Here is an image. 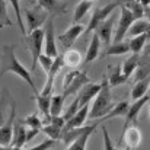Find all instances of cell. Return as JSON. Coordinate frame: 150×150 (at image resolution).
I'll return each mask as SVG.
<instances>
[{
	"instance_id": "1",
	"label": "cell",
	"mask_w": 150,
	"mask_h": 150,
	"mask_svg": "<svg viewBox=\"0 0 150 150\" xmlns=\"http://www.w3.org/2000/svg\"><path fill=\"white\" fill-rule=\"evenodd\" d=\"M15 44H6L1 48V58H0V76L6 74V73H13L18 77H21L32 91L34 93H38L37 86L34 83V79L29 73V70H26V67L18 60L16 54H15Z\"/></svg>"
},
{
	"instance_id": "2",
	"label": "cell",
	"mask_w": 150,
	"mask_h": 150,
	"mask_svg": "<svg viewBox=\"0 0 150 150\" xmlns=\"http://www.w3.org/2000/svg\"><path fill=\"white\" fill-rule=\"evenodd\" d=\"M112 108H114V102H112V95H111V85L108 82V77H103L99 93L92 100L91 111H89V120L103 118Z\"/></svg>"
},
{
	"instance_id": "3",
	"label": "cell",
	"mask_w": 150,
	"mask_h": 150,
	"mask_svg": "<svg viewBox=\"0 0 150 150\" xmlns=\"http://www.w3.org/2000/svg\"><path fill=\"white\" fill-rule=\"evenodd\" d=\"M91 79L88 77L86 71H80V70H71L69 71L64 79H63V95L66 98L77 95L80 92V89L89 83Z\"/></svg>"
},
{
	"instance_id": "4",
	"label": "cell",
	"mask_w": 150,
	"mask_h": 150,
	"mask_svg": "<svg viewBox=\"0 0 150 150\" xmlns=\"http://www.w3.org/2000/svg\"><path fill=\"white\" fill-rule=\"evenodd\" d=\"M25 44L31 52V58H32L31 70L34 71L38 66V58L42 54V48H44V29L38 28L32 32H28V35L25 38Z\"/></svg>"
},
{
	"instance_id": "5",
	"label": "cell",
	"mask_w": 150,
	"mask_h": 150,
	"mask_svg": "<svg viewBox=\"0 0 150 150\" xmlns=\"http://www.w3.org/2000/svg\"><path fill=\"white\" fill-rule=\"evenodd\" d=\"M137 18L134 16V13L124 6L122 3H120V15H118V25H117V31L114 32V40L112 42H121L124 41V38L127 37V32L130 29V26L134 23Z\"/></svg>"
},
{
	"instance_id": "6",
	"label": "cell",
	"mask_w": 150,
	"mask_h": 150,
	"mask_svg": "<svg viewBox=\"0 0 150 150\" xmlns=\"http://www.w3.org/2000/svg\"><path fill=\"white\" fill-rule=\"evenodd\" d=\"M117 7H120V1H118V0H117V1H112V3H108V4H105V6H100V7H95L93 12H92V15H91L89 23H88V26L85 28V34L95 32L96 28L99 26L108 16H111V15L115 12Z\"/></svg>"
},
{
	"instance_id": "7",
	"label": "cell",
	"mask_w": 150,
	"mask_h": 150,
	"mask_svg": "<svg viewBox=\"0 0 150 150\" xmlns=\"http://www.w3.org/2000/svg\"><path fill=\"white\" fill-rule=\"evenodd\" d=\"M51 16L48 10H45L44 7H41L40 4L35 7H29L25 9V21H26V34L32 32L38 28H41Z\"/></svg>"
},
{
	"instance_id": "8",
	"label": "cell",
	"mask_w": 150,
	"mask_h": 150,
	"mask_svg": "<svg viewBox=\"0 0 150 150\" xmlns=\"http://www.w3.org/2000/svg\"><path fill=\"white\" fill-rule=\"evenodd\" d=\"M85 32V26L82 23H73L70 25L63 34L58 35V42L61 45L63 50H70L73 47V44L77 41V38Z\"/></svg>"
},
{
	"instance_id": "9",
	"label": "cell",
	"mask_w": 150,
	"mask_h": 150,
	"mask_svg": "<svg viewBox=\"0 0 150 150\" xmlns=\"http://www.w3.org/2000/svg\"><path fill=\"white\" fill-rule=\"evenodd\" d=\"M44 52L50 57H57L58 55V48L55 44V34H54V19L52 15L48 18V21L45 22V28H44Z\"/></svg>"
},
{
	"instance_id": "10",
	"label": "cell",
	"mask_w": 150,
	"mask_h": 150,
	"mask_svg": "<svg viewBox=\"0 0 150 150\" xmlns=\"http://www.w3.org/2000/svg\"><path fill=\"white\" fill-rule=\"evenodd\" d=\"M15 112H16V103L12 100L10 103V114L7 121L0 127V146H10L13 140V124H15Z\"/></svg>"
},
{
	"instance_id": "11",
	"label": "cell",
	"mask_w": 150,
	"mask_h": 150,
	"mask_svg": "<svg viewBox=\"0 0 150 150\" xmlns=\"http://www.w3.org/2000/svg\"><path fill=\"white\" fill-rule=\"evenodd\" d=\"M115 19H118V16L115 13H112L111 16H108L99 26L96 28V34L99 37L100 42L105 44L106 47L109 44H112V40H114V23H115Z\"/></svg>"
},
{
	"instance_id": "12",
	"label": "cell",
	"mask_w": 150,
	"mask_h": 150,
	"mask_svg": "<svg viewBox=\"0 0 150 150\" xmlns=\"http://www.w3.org/2000/svg\"><path fill=\"white\" fill-rule=\"evenodd\" d=\"M149 100H150V98L147 96V95H144L143 98L133 100V102L130 103L128 112H127V115L124 117V118H125V121H124V128H122V130H125V128H127V127H130V125H136L137 118H139V115H140V112H142L143 106H144Z\"/></svg>"
},
{
	"instance_id": "13",
	"label": "cell",
	"mask_w": 150,
	"mask_h": 150,
	"mask_svg": "<svg viewBox=\"0 0 150 150\" xmlns=\"http://www.w3.org/2000/svg\"><path fill=\"white\" fill-rule=\"evenodd\" d=\"M98 125H99V124H98L96 121H95V122H91V124H85L82 134H80L76 140H73V142L67 146L66 150H86L88 142H89L91 136L93 134V131L96 130Z\"/></svg>"
},
{
	"instance_id": "14",
	"label": "cell",
	"mask_w": 150,
	"mask_h": 150,
	"mask_svg": "<svg viewBox=\"0 0 150 150\" xmlns=\"http://www.w3.org/2000/svg\"><path fill=\"white\" fill-rule=\"evenodd\" d=\"M122 142H125V144L131 149L139 147L140 143H142V131L139 130V127L137 125H130L125 130H122V136L118 140V146Z\"/></svg>"
},
{
	"instance_id": "15",
	"label": "cell",
	"mask_w": 150,
	"mask_h": 150,
	"mask_svg": "<svg viewBox=\"0 0 150 150\" xmlns=\"http://www.w3.org/2000/svg\"><path fill=\"white\" fill-rule=\"evenodd\" d=\"M89 111H91V105H89V103L80 106L79 111H77V112H76V114H74L67 122H66V127L63 128V133L67 131V130H71V128H77V127L85 125L86 120L89 118Z\"/></svg>"
},
{
	"instance_id": "16",
	"label": "cell",
	"mask_w": 150,
	"mask_h": 150,
	"mask_svg": "<svg viewBox=\"0 0 150 150\" xmlns=\"http://www.w3.org/2000/svg\"><path fill=\"white\" fill-rule=\"evenodd\" d=\"M100 88H102V82L100 83H91V82L86 83L80 89V92L77 93V96L80 99V106H83L86 103H91L92 100L95 99V96L99 93Z\"/></svg>"
},
{
	"instance_id": "17",
	"label": "cell",
	"mask_w": 150,
	"mask_h": 150,
	"mask_svg": "<svg viewBox=\"0 0 150 150\" xmlns=\"http://www.w3.org/2000/svg\"><path fill=\"white\" fill-rule=\"evenodd\" d=\"M100 45H102V42H100L98 34L93 32V35H92V38H91V42H89V47H88L86 54H85V60H83L85 64H89V63L95 61V60L99 57Z\"/></svg>"
},
{
	"instance_id": "18",
	"label": "cell",
	"mask_w": 150,
	"mask_h": 150,
	"mask_svg": "<svg viewBox=\"0 0 150 150\" xmlns=\"http://www.w3.org/2000/svg\"><path fill=\"white\" fill-rule=\"evenodd\" d=\"M150 34V22L147 18H140V19H136L134 23L130 26L128 32H127V37L128 38H133V37H137V35H142V34Z\"/></svg>"
},
{
	"instance_id": "19",
	"label": "cell",
	"mask_w": 150,
	"mask_h": 150,
	"mask_svg": "<svg viewBox=\"0 0 150 150\" xmlns=\"http://www.w3.org/2000/svg\"><path fill=\"white\" fill-rule=\"evenodd\" d=\"M128 108H130V103H128L127 100H121V102L115 103L114 108H112L103 118L96 120V122L99 124V122H103V121H106V120H112V118H118V117H125L127 112H128Z\"/></svg>"
},
{
	"instance_id": "20",
	"label": "cell",
	"mask_w": 150,
	"mask_h": 150,
	"mask_svg": "<svg viewBox=\"0 0 150 150\" xmlns=\"http://www.w3.org/2000/svg\"><path fill=\"white\" fill-rule=\"evenodd\" d=\"M150 88V79L149 77H143V79H139L136 82V85L133 86L131 92H130V96H131V100L140 99L146 95L147 89Z\"/></svg>"
},
{
	"instance_id": "21",
	"label": "cell",
	"mask_w": 150,
	"mask_h": 150,
	"mask_svg": "<svg viewBox=\"0 0 150 150\" xmlns=\"http://www.w3.org/2000/svg\"><path fill=\"white\" fill-rule=\"evenodd\" d=\"M26 125L23 122H19L15 125V130H13V140H12V146L15 147H23L28 140H26Z\"/></svg>"
},
{
	"instance_id": "22",
	"label": "cell",
	"mask_w": 150,
	"mask_h": 150,
	"mask_svg": "<svg viewBox=\"0 0 150 150\" xmlns=\"http://www.w3.org/2000/svg\"><path fill=\"white\" fill-rule=\"evenodd\" d=\"M51 96L52 95H41V93H35L34 99L37 100V105H38V109L41 111V114L44 115L45 121L48 122L51 118V112H50V105H51Z\"/></svg>"
},
{
	"instance_id": "23",
	"label": "cell",
	"mask_w": 150,
	"mask_h": 150,
	"mask_svg": "<svg viewBox=\"0 0 150 150\" xmlns=\"http://www.w3.org/2000/svg\"><path fill=\"white\" fill-rule=\"evenodd\" d=\"M130 52V44L125 41L121 42H112L109 44L105 50H103V55L102 57H108V55H124Z\"/></svg>"
},
{
	"instance_id": "24",
	"label": "cell",
	"mask_w": 150,
	"mask_h": 150,
	"mask_svg": "<svg viewBox=\"0 0 150 150\" xmlns=\"http://www.w3.org/2000/svg\"><path fill=\"white\" fill-rule=\"evenodd\" d=\"M128 80V77L122 73V67L117 66V67H112L109 70V74H108V82L111 85V88H115V86H120V85H124L125 82Z\"/></svg>"
},
{
	"instance_id": "25",
	"label": "cell",
	"mask_w": 150,
	"mask_h": 150,
	"mask_svg": "<svg viewBox=\"0 0 150 150\" xmlns=\"http://www.w3.org/2000/svg\"><path fill=\"white\" fill-rule=\"evenodd\" d=\"M91 7H93V1L91 0H80L74 9V13H73V22L76 23H80V21L86 16V13L91 10Z\"/></svg>"
},
{
	"instance_id": "26",
	"label": "cell",
	"mask_w": 150,
	"mask_h": 150,
	"mask_svg": "<svg viewBox=\"0 0 150 150\" xmlns=\"http://www.w3.org/2000/svg\"><path fill=\"white\" fill-rule=\"evenodd\" d=\"M139 66H140V54H131L125 61H124V64L121 66L122 67V73L127 76V77H130L137 69H139Z\"/></svg>"
},
{
	"instance_id": "27",
	"label": "cell",
	"mask_w": 150,
	"mask_h": 150,
	"mask_svg": "<svg viewBox=\"0 0 150 150\" xmlns=\"http://www.w3.org/2000/svg\"><path fill=\"white\" fill-rule=\"evenodd\" d=\"M63 58H64V66L71 67V69L77 67V66L83 61L82 54H80L77 50H71V48H70V50H67L64 54H63Z\"/></svg>"
},
{
	"instance_id": "28",
	"label": "cell",
	"mask_w": 150,
	"mask_h": 150,
	"mask_svg": "<svg viewBox=\"0 0 150 150\" xmlns=\"http://www.w3.org/2000/svg\"><path fill=\"white\" fill-rule=\"evenodd\" d=\"M149 35L150 34L147 32V34H142V35H137V37L130 38V41H128V44H130V51L134 52V54H140V52L143 51V48H144L146 42H147Z\"/></svg>"
},
{
	"instance_id": "29",
	"label": "cell",
	"mask_w": 150,
	"mask_h": 150,
	"mask_svg": "<svg viewBox=\"0 0 150 150\" xmlns=\"http://www.w3.org/2000/svg\"><path fill=\"white\" fill-rule=\"evenodd\" d=\"M38 4L41 7H44L45 10H48L52 16L57 15V13H64L66 12V4H61L57 0H38Z\"/></svg>"
},
{
	"instance_id": "30",
	"label": "cell",
	"mask_w": 150,
	"mask_h": 150,
	"mask_svg": "<svg viewBox=\"0 0 150 150\" xmlns=\"http://www.w3.org/2000/svg\"><path fill=\"white\" fill-rule=\"evenodd\" d=\"M64 99H66V96H64L63 93H61V95H52V96H51V105H50L51 117H52V115H61Z\"/></svg>"
},
{
	"instance_id": "31",
	"label": "cell",
	"mask_w": 150,
	"mask_h": 150,
	"mask_svg": "<svg viewBox=\"0 0 150 150\" xmlns=\"http://www.w3.org/2000/svg\"><path fill=\"white\" fill-rule=\"evenodd\" d=\"M42 133L45 136H48V139H52L55 142L61 140V137H63V128L61 127H57V125H54L51 122H48L47 125L42 127Z\"/></svg>"
},
{
	"instance_id": "32",
	"label": "cell",
	"mask_w": 150,
	"mask_h": 150,
	"mask_svg": "<svg viewBox=\"0 0 150 150\" xmlns=\"http://www.w3.org/2000/svg\"><path fill=\"white\" fill-rule=\"evenodd\" d=\"M10 4L13 6V10H15V15H16V22L21 28V32L23 35H26V25L23 22V18H22V10H21V0H9Z\"/></svg>"
},
{
	"instance_id": "33",
	"label": "cell",
	"mask_w": 150,
	"mask_h": 150,
	"mask_svg": "<svg viewBox=\"0 0 150 150\" xmlns=\"http://www.w3.org/2000/svg\"><path fill=\"white\" fill-rule=\"evenodd\" d=\"M21 122H23L28 128H34V130H41L42 131V120L38 117V114H31L28 115L25 120H22Z\"/></svg>"
},
{
	"instance_id": "34",
	"label": "cell",
	"mask_w": 150,
	"mask_h": 150,
	"mask_svg": "<svg viewBox=\"0 0 150 150\" xmlns=\"http://www.w3.org/2000/svg\"><path fill=\"white\" fill-rule=\"evenodd\" d=\"M12 102V98L9 96V93L7 92H3V95H1V98H0V127L7 121V118H6V108H7V103H10Z\"/></svg>"
},
{
	"instance_id": "35",
	"label": "cell",
	"mask_w": 150,
	"mask_h": 150,
	"mask_svg": "<svg viewBox=\"0 0 150 150\" xmlns=\"http://www.w3.org/2000/svg\"><path fill=\"white\" fill-rule=\"evenodd\" d=\"M12 21L9 18V13H7V4L4 0H0V28H4V26H12Z\"/></svg>"
},
{
	"instance_id": "36",
	"label": "cell",
	"mask_w": 150,
	"mask_h": 150,
	"mask_svg": "<svg viewBox=\"0 0 150 150\" xmlns=\"http://www.w3.org/2000/svg\"><path fill=\"white\" fill-rule=\"evenodd\" d=\"M79 108H80V99H79V96L76 95V98L73 99V102L70 103V106L64 111V114H63V117H64V120L66 121H69L77 111H79Z\"/></svg>"
},
{
	"instance_id": "37",
	"label": "cell",
	"mask_w": 150,
	"mask_h": 150,
	"mask_svg": "<svg viewBox=\"0 0 150 150\" xmlns=\"http://www.w3.org/2000/svg\"><path fill=\"white\" fill-rule=\"evenodd\" d=\"M38 63H40V66L42 67V70H44L45 74H47V73L51 70V67H52L54 57H50V55H47L45 52H42V54L40 55V58H38Z\"/></svg>"
},
{
	"instance_id": "38",
	"label": "cell",
	"mask_w": 150,
	"mask_h": 150,
	"mask_svg": "<svg viewBox=\"0 0 150 150\" xmlns=\"http://www.w3.org/2000/svg\"><path fill=\"white\" fill-rule=\"evenodd\" d=\"M102 137H103V150H120L118 147H115V144L112 143L109 134H108V130L105 125H102Z\"/></svg>"
},
{
	"instance_id": "39",
	"label": "cell",
	"mask_w": 150,
	"mask_h": 150,
	"mask_svg": "<svg viewBox=\"0 0 150 150\" xmlns=\"http://www.w3.org/2000/svg\"><path fill=\"white\" fill-rule=\"evenodd\" d=\"M55 143H57L55 140H52V139H47V140L41 142L40 144H37V146H34V147H29L28 150H50Z\"/></svg>"
},
{
	"instance_id": "40",
	"label": "cell",
	"mask_w": 150,
	"mask_h": 150,
	"mask_svg": "<svg viewBox=\"0 0 150 150\" xmlns=\"http://www.w3.org/2000/svg\"><path fill=\"white\" fill-rule=\"evenodd\" d=\"M48 122H51V124H54V125H57V127H61V128H64L66 127V120H64V117L63 115H52L50 118V121Z\"/></svg>"
},
{
	"instance_id": "41",
	"label": "cell",
	"mask_w": 150,
	"mask_h": 150,
	"mask_svg": "<svg viewBox=\"0 0 150 150\" xmlns=\"http://www.w3.org/2000/svg\"><path fill=\"white\" fill-rule=\"evenodd\" d=\"M26 128H28V127H26ZM40 131H41V130H34V128H28V130H26V140H28V142H31V140H32V139H34V137H35V136H37V134L40 133Z\"/></svg>"
},
{
	"instance_id": "42",
	"label": "cell",
	"mask_w": 150,
	"mask_h": 150,
	"mask_svg": "<svg viewBox=\"0 0 150 150\" xmlns=\"http://www.w3.org/2000/svg\"><path fill=\"white\" fill-rule=\"evenodd\" d=\"M146 18L149 19V22H150V7H147V9H146Z\"/></svg>"
},
{
	"instance_id": "43",
	"label": "cell",
	"mask_w": 150,
	"mask_h": 150,
	"mask_svg": "<svg viewBox=\"0 0 150 150\" xmlns=\"http://www.w3.org/2000/svg\"><path fill=\"white\" fill-rule=\"evenodd\" d=\"M121 150H133L131 147H128V146H125V149H121Z\"/></svg>"
},
{
	"instance_id": "44",
	"label": "cell",
	"mask_w": 150,
	"mask_h": 150,
	"mask_svg": "<svg viewBox=\"0 0 150 150\" xmlns=\"http://www.w3.org/2000/svg\"><path fill=\"white\" fill-rule=\"evenodd\" d=\"M146 52H147V54H150V45L147 47V48H146Z\"/></svg>"
},
{
	"instance_id": "45",
	"label": "cell",
	"mask_w": 150,
	"mask_h": 150,
	"mask_svg": "<svg viewBox=\"0 0 150 150\" xmlns=\"http://www.w3.org/2000/svg\"><path fill=\"white\" fill-rule=\"evenodd\" d=\"M149 117H150V100H149Z\"/></svg>"
},
{
	"instance_id": "46",
	"label": "cell",
	"mask_w": 150,
	"mask_h": 150,
	"mask_svg": "<svg viewBox=\"0 0 150 150\" xmlns=\"http://www.w3.org/2000/svg\"><path fill=\"white\" fill-rule=\"evenodd\" d=\"M91 1H93V3H95V1H96V0H91Z\"/></svg>"
}]
</instances>
